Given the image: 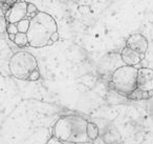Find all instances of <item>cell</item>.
I'll use <instances>...</instances> for the list:
<instances>
[{"label": "cell", "mask_w": 153, "mask_h": 144, "mask_svg": "<svg viewBox=\"0 0 153 144\" xmlns=\"http://www.w3.org/2000/svg\"><path fill=\"white\" fill-rule=\"evenodd\" d=\"M86 119L76 115L62 116L53 124L51 136L66 143L82 144L90 142L87 136Z\"/></svg>", "instance_id": "1"}, {"label": "cell", "mask_w": 153, "mask_h": 144, "mask_svg": "<svg viewBox=\"0 0 153 144\" xmlns=\"http://www.w3.org/2000/svg\"><path fill=\"white\" fill-rule=\"evenodd\" d=\"M58 31L53 17L45 12H37L30 18V26L26 32L28 45L32 47H44L53 44L51 36Z\"/></svg>", "instance_id": "2"}, {"label": "cell", "mask_w": 153, "mask_h": 144, "mask_svg": "<svg viewBox=\"0 0 153 144\" xmlns=\"http://www.w3.org/2000/svg\"><path fill=\"white\" fill-rule=\"evenodd\" d=\"M137 70L136 66L131 65L117 68L111 75L110 87L117 94L128 98V96L136 89Z\"/></svg>", "instance_id": "3"}, {"label": "cell", "mask_w": 153, "mask_h": 144, "mask_svg": "<svg viewBox=\"0 0 153 144\" xmlns=\"http://www.w3.org/2000/svg\"><path fill=\"white\" fill-rule=\"evenodd\" d=\"M37 68H39L38 61L28 52H17L12 56L9 62L10 73L19 80H28L30 74Z\"/></svg>", "instance_id": "4"}, {"label": "cell", "mask_w": 153, "mask_h": 144, "mask_svg": "<svg viewBox=\"0 0 153 144\" xmlns=\"http://www.w3.org/2000/svg\"><path fill=\"white\" fill-rule=\"evenodd\" d=\"M136 88L143 93H148L153 97V70L148 68H140L137 70Z\"/></svg>", "instance_id": "5"}, {"label": "cell", "mask_w": 153, "mask_h": 144, "mask_svg": "<svg viewBox=\"0 0 153 144\" xmlns=\"http://www.w3.org/2000/svg\"><path fill=\"white\" fill-rule=\"evenodd\" d=\"M27 16V2L24 0H17L7 12H5V19L9 23H17L20 20L24 19Z\"/></svg>", "instance_id": "6"}, {"label": "cell", "mask_w": 153, "mask_h": 144, "mask_svg": "<svg viewBox=\"0 0 153 144\" xmlns=\"http://www.w3.org/2000/svg\"><path fill=\"white\" fill-rule=\"evenodd\" d=\"M126 46L142 55H146L148 50V40L142 34H132L126 41Z\"/></svg>", "instance_id": "7"}, {"label": "cell", "mask_w": 153, "mask_h": 144, "mask_svg": "<svg viewBox=\"0 0 153 144\" xmlns=\"http://www.w3.org/2000/svg\"><path fill=\"white\" fill-rule=\"evenodd\" d=\"M145 55L137 53L129 47L125 46L121 52V59L125 63V65H131L136 66L137 64L140 63L142 60H144Z\"/></svg>", "instance_id": "8"}, {"label": "cell", "mask_w": 153, "mask_h": 144, "mask_svg": "<svg viewBox=\"0 0 153 144\" xmlns=\"http://www.w3.org/2000/svg\"><path fill=\"white\" fill-rule=\"evenodd\" d=\"M99 135H100V129H99L98 125L88 121V123H87V136H88V138H89L90 141L94 142L99 138Z\"/></svg>", "instance_id": "9"}, {"label": "cell", "mask_w": 153, "mask_h": 144, "mask_svg": "<svg viewBox=\"0 0 153 144\" xmlns=\"http://www.w3.org/2000/svg\"><path fill=\"white\" fill-rule=\"evenodd\" d=\"M17 46H26L28 45V39H27V35L26 33H20L18 32L15 35V39L13 41Z\"/></svg>", "instance_id": "10"}, {"label": "cell", "mask_w": 153, "mask_h": 144, "mask_svg": "<svg viewBox=\"0 0 153 144\" xmlns=\"http://www.w3.org/2000/svg\"><path fill=\"white\" fill-rule=\"evenodd\" d=\"M16 26H17L18 32L26 33V32H27V30H28V26H30V19H26V18H24V19L20 20L19 22H17V23H16Z\"/></svg>", "instance_id": "11"}, {"label": "cell", "mask_w": 153, "mask_h": 144, "mask_svg": "<svg viewBox=\"0 0 153 144\" xmlns=\"http://www.w3.org/2000/svg\"><path fill=\"white\" fill-rule=\"evenodd\" d=\"M46 144H74V143H66V142H62V141H60V140H58L57 138H55V137L51 136V137L48 139V141L46 142ZM82 144H94V142L90 141V142H86V143H82Z\"/></svg>", "instance_id": "12"}, {"label": "cell", "mask_w": 153, "mask_h": 144, "mask_svg": "<svg viewBox=\"0 0 153 144\" xmlns=\"http://www.w3.org/2000/svg\"><path fill=\"white\" fill-rule=\"evenodd\" d=\"M7 20L5 19L4 16H0V35L4 34L7 32Z\"/></svg>", "instance_id": "13"}, {"label": "cell", "mask_w": 153, "mask_h": 144, "mask_svg": "<svg viewBox=\"0 0 153 144\" xmlns=\"http://www.w3.org/2000/svg\"><path fill=\"white\" fill-rule=\"evenodd\" d=\"M37 12H38V10H37L36 5L33 3H27V16H30V18L34 16Z\"/></svg>", "instance_id": "14"}, {"label": "cell", "mask_w": 153, "mask_h": 144, "mask_svg": "<svg viewBox=\"0 0 153 144\" xmlns=\"http://www.w3.org/2000/svg\"><path fill=\"white\" fill-rule=\"evenodd\" d=\"M7 34H17L18 33V28L16 23H9L7 24Z\"/></svg>", "instance_id": "15"}, {"label": "cell", "mask_w": 153, "mask_h": 144, "mask_svg": "<svg viewBox=\"0 0 153 144\" xmlns=\"http://www.w3.org/2000/svg\"><path fill=\"white\" fill-rule=\"evenodd\" d=\"M39 78H40V72H39V68H37V70H35L34 72L30 74V78H28V81H37V80H39Z\"/></svg>", "instance_id": "16"}, {"label": "cell", "mask_w": 153, "mask_h": 144, "mask_svg": "<svg viewBox=\"0 0 153 144\" xmlns=\"http://www.w3.org/2000/svg\"><path fill=\"white\" fill-rule=\"evenodd\" d=\"M10 9L9 5H7L5 3H1L0 2V16H4L5 15V12Z\"/></svg>", "instance_id": "17"}, {"label": "cell", "mask_w": 153, "mask_h": 144, "mask_svg": "<svg viewBox=\"0 0 153 144\" xmlns=\"http://www.w3.org/2000/svg\"><path fill=\"white\" fill-rule=\"evenodd\" d=\"M0 2L1 3H5L7 5H9L10 8L14 4L15 2H17V0H0Z\"/></svg>", "instance_id": "18"}, {"label": "cell", "mask_w": 153, "mask_h": 144, "mask_svg": "<svg viewBox=\"0 0 153 144\" xmlns=\"http://www.w3.org/2000/svg\"><path fill=\"white\" fill-rule=\"evenodd\" d=\"M59 38H60V36H59V33H58V31H57V32H55L51 36V40L53 41V42H56V41H58V40H59Z\"/></svg>", "instance_id": "19"}, {"label": "cell", "mask_w": 153, "mask_h": 144, "mask_svg": "<svg viewBox=\"0 0 153 144\" xmlns=\"http://www.w3.org/2000/svg\"><path fill=\"white\" fill-rule=\"evenodd\" d=\"M9 35V39L11 41H14V39H15V34H7Z\"/></svg>", "instance_id": "20"}]
</instances>
